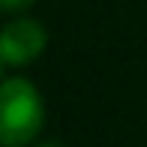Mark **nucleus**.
I'll return each instance as SVG.
<instances>
[{
  "label": "nucleus",
  "mask_w": 147,
  "mask_h": 147,
  "mask_svg": "<svg viewBox=\"0 0 147 147\" xmlns=\"http://www.w3.org/2000/svg\"><path fill=\"white\" fill-rule=\"evenodd\" d=\"M45 105L30 81L6 78L0 87V141L6 147H24L42 132Z\"/></svg>",
  "instance_id": "obj_1"
},
{
  "label": "nucleus",
  "mask_w": 147,
  "mask_h": 147,
  "mask_svg": "<svg viewBox=\"0 0 147 147\" xmlns=\"http://www.w3.org/2000/svg\"><path fill=\"white\" fill-rule=\"evenodd\" d=\"M48 33L33 18H18L3 27L0 36V60L6 66H27L45 51Z\"/></svg>",
  "instance_id": "obj_2"
},
{
  "label": "nucleus",
  "mask_w": 147,
  "mask_h": 147,
  "mask_svg": "<svg viewBox=\"0 0 147 147\" xmlns=\"http://www.w3.org/2000/svg\"><path fill=\"white\" fill-rule=\"evenodd\" d=\"M33 3H36V0H0V9L3 12H24V9H30Z\"/></svg>",
  "instance_id": "obj_3"
}]
</instances>
